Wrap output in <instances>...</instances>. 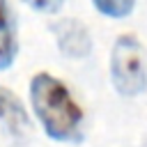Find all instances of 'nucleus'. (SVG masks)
<instances>
[{
	"mask_svg": "<svg viewBox=\"0 0 147 147\" xmlns=\"http://www.w3.org/2000/svg\"><path fill=\"white\" fill-rule=\"evenodd\" d=\"M30 103L48 138L57 142L83 140V110L60 78L46 71L34 74L30 80Z\"/></svg>",
	"mask_w": 147,
	"mask_h": 147,
	"instance_id": "1",
	"label": "nucleus"
},
{
	"mask_svg": "<svg viewBox=\"0 0 147 147\" xmlns=\"http://www.w3.org/2000/svg\"><path fill=\"white\" fill-rule=\"evenodd\" d=\"M23 2H28L32 9H37L41 14H55L64 5V0H23Z\"/></svg>",
	"mask_w": 147,
	"mask_h": 147,
	"instance_id": "7",
	"label": "nucleus"
},
{
	"mask_svg": "<svg viewBox=\"0 0 147 147\" xmlns=\"http://www.w3.org/2000/svg\"><path fill=\"white\" fill-rule=\"evenodd\" d=\"M57 48L62 55L71 57V60H83L92 53V34L85 28V23L76 21V18H62L57 23L51 25Z\"/></svg>",
	"mask_w": 147,
	"mask_h": 147,
	"instance_id": "3",
	"label": "nucleus"
},
{
	"mask_svg": "<svg viewBox=\"0 0 147 147\" xmlns=\"http://www.w3.org/2000/svg\"><path fill=\"white\" fill-rule=\"evenodd\" d=\"M94 9L108 18H126L133 7H136V0H92Z\"/></svg>",
	"mask_w": 147,
	"mask_h": 147,
	"instance_id": "6",
	"label": "nucleus"
},
{
	"mask_svg": "<svg viewBox=\"0 0 147 147\" xmlns=\"http://www.w3.org/2000/svg\"><path fill=\"white\" fill-rule=\"evenodd\" d=\"M110 80L122 96H138L147 90L145 48L133 34H119L110 51Z\"/></svg>",
	"mask_w": 147,
	"mask_h": 147,
	"instance_id": "2",
	"label": "nucleus"
},
{
	"mask_svg": "<svg viewBox=\"0 0 147 147\" xmlns=\"http://www.w3.org/2000/svg\"><path fill=\"white\" fill-rule=\"evenodd\" d=\"M0 124L5 126L7 133H11L14 138H23L30 133L32 124L28 117V110L23 106V101L7 87L0 85Z\"/></svg>",
	"mask_w": 147,
	"mask_h": 147,
	"instance_id": "4",
	"label": "nucleus"
},
{
	"mask_svg": "<svg viewBox=\"0 0 147 147\" xmlns=\"http://www.w3.org/2000/svg\"><path fill=\"white\" fill-rule=\"evenodd\" d=\"M18 55V34L11 7L7 0H0V71L9 69Z\"/></svg>",
	"mask_w": 147,
	"mask_h": 147,
	"instance_id": "5",
	"label": "nucleus"
}]
</instances>
